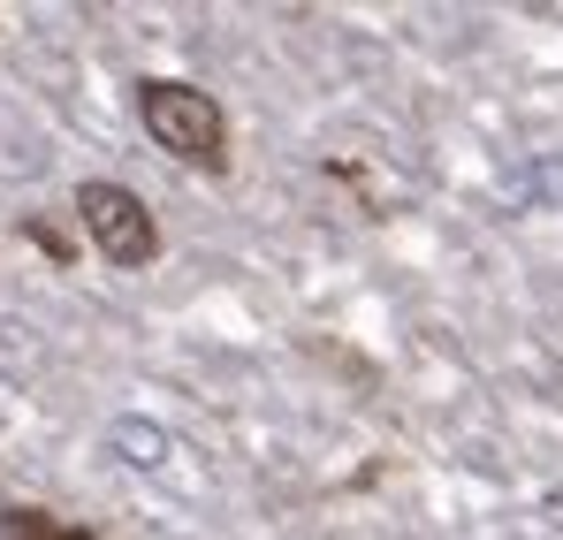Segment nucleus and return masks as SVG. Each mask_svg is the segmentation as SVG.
<instances>
[{
	"label": "nucleus",
	"mask_w": 563,
	"mask_h": 540,
	"mask_svg": "<svg viewBox=\"0 0 563 540\" xmlns=\"http://www.w3.org/2000/svg\"><path fill=\"white\" fill-rule=\"evenodd\" d=\"M77 221L107 252V267H153L161 260V229H153V206L130 190V183H85L77 190Z\"/></svg>",
	"instance_id": "nucleus-2"
},
{
	"label": "nucleus",
	"mask_w": 563,
	"mask_h": 540,
	"mask_svg": "<svg viewBox=\"0 0 563 540\" xmlns=\"http://www.w3.org/2000/svg\"><path fill=\"white\" fill-rule=\"evenodd\" d=\"M0 540H99L85 526H62V518H46V510H0Z\"/></svg>",
	"instance_id": "nucleus-3"
},
{
	"label": "nucleus",
	"mask_w": 563,
	"mask_h": 540,
	"mask_svg": "<svg viewBox=\"0 0 563 540\" xmlns=\"http://www.w3.org/2000/svg\"><path fill=\"white\" fill-rule=\"evenodd\" d=\"M137 122L161 153H176L190 168H229V114H221L213 91L176 85V77H145L137 85Z\"/></svg>",
	"instance_id": "nucleus-1"
}]
</instances>
